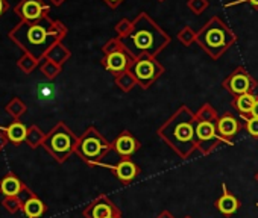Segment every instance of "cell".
I'll use <instances>...</instances> for the list:
<instances>
[{
	"label": "cell",
	"instance_id": "34",
	"mask_svg": "<svg viewBox=\"0 0 258 218\" xmlns=\"http://www.w3.org/2000/svg\"><path fill=\"white\" fill-rule=\"evenodd\" d=\"M158 218H173V216H172L170 213H167V212H163Z\"/></svg>",
	"mask_w": 258,
	"mask_h": 218
},
{
	"label": "cell",
	"instance_id": "18",
	"mask_svg": "<svg viewBox=\"0 0 258 218\" xmlns=\"http://www.w3.org/2000/svg\"><path fill=\"white\" fill-rule=\"evenodd\" d=\"M216 206H217V209H219L223 215H232V213L238 209L240 203H238V200H237L231 192L226 191V186L223 185V194H222V197L216 201Z\"/></svg>",
	"mask_w": 258,
	"mask_h": 218
},
{
	"label": "cell",
	"instance_id": "9",
	"mask_svg": "<svg viewBox=\"0 0 258 218\" xmlns=\"http://www.w3.org/2000/svg\"><path fill=\"white\" fill-rule=\"evenodd\" d=\"M253 86H255V82L250 79V76L247 74V71L243 70V68H237V70L225 80V88H226L231 94H234V95L246 94V92H249Z\"/></svg>",
	"mask_w": 258,
	"mask_h": 218
},
{
	"label": "cell",
	"instance_id": "11",
	"mask_svg": "<svg viewBox=\"0 0 258 218\" xmlns=\"http://www.w3.org/2000/svg\"><path fill=\"white\" fill-rule=\"evenodd\" d=\"M103 167L109 168L121 180V183H129L133 179H136V176L140 173L139 167L129 158H123L115 165H103Z\"/></svg>",
	"mask_w": 258,
	"mask_h": 218
},
{
	"label": "cell",
	"instance_id": "8",
	"mask_svg": "<svg viewBox=\"0 0 258 218\" xmlns=\"http://www.w3.org/2000/svg\"><path fill=\"white\" fill-rule=\"evenodd\" d=\"M161 73H163V67L151 56H143L137 59V62L131 67V74L145 88L149 86Z\"/></svg>",
	"mask_w": 258,
	"mask_h": 218
},
{
	"label": "cell",
	"instance_id": "28",
	"mask_svg": "<svg viewBox=\"0 0 258 218\" xmlns=\"http://www.w3.org/2000/svg\"><path fill=\"white\" fill-rule=\"evenodd\" d=\"M246 131H247L252 137L258 138V119H255V117L247 119V120H246Z\"/></svg>",
	"mask_w": 258,
	"mask_h": 218
},
{
	"label": "cell",
	"instance_id": "10",
	"mask_svg": "<svg viewBox=\"0 0 258 218\" xmlns=\"http://www.w3.org/2000/svg\"><path fill=\"white\" fill-rule=\"evenodd\" d=\"M114 215H118V212L115 210L114 204L106 200V197L94 200L84 209L85 218H109Z\"/></svg>",
	"mask_w": 258,
	"mask_h": 218
},
{
	"label": "cell",
	"instance_id": "20",
	"mask_svg": "<svg viewBox=\"0 0 258 218\" xmlns=\"http://www.w3.org/2000/svg\"><path fill=\"white\" fill-rule=\"evenodd\" d=\"M69 58H70V52H69L61 43H58V44H55V46L47 52V55H46L44 59H49V61H52V62H55V64H58V65H62Z\"/></svg>",
	"mask_w": 258,
	"mask_h": 218
},
{
	"label": "cell",
	"instance_id": "14",
	"mask_svg": "<svg viewBox=\"0 0 258 218\" xmlns=\"http://www.w3.org/2000/svg\"><path fill=\"white\" fill-rule=\"evenodd\" d=\"M25 182H22L13 171L0 179V194H4L5 197L20 195L25 191Z\"/></svg>",
	"mask_w": 258,
	"mask_h": 218
},
{
	"label": "cell",
	"instance_id": "15",
	"mask_svg": "<svg viewBox=\"0 0 258 218\" xmlns=\"http://www.w3.org/2000/svg\"><path fill=\"white\" fill-rule=\"evenodd\" d=\"M103 64H105L106 70H109L112 73H121V71H124L129 67V64H131V59H129L127 55L123 53L121 50H111L106 55Z\"/></svg>",
	"mask_w": 258,
	"mask_h": 218
},
{
	"label": "cell",
	"instance_id": "35",
	"mask_svg": "<svg viewBox=\"0 0 258 218\" xmlns=\"http://www.w3.org/2000/svg\"><path fill=\"white\" fill-rule=\"evenodd\" d=\"M249 4H252L253 7H258V0H247Z\"/></svg>",
	"mask_w": 258,
	"mask_h": 218
},
{
	"label": "cell",
	"instance_id": "13",
	"mask_svg": "<svg viewBox=\"0 0 258 218\" xmlns=\"http://www.w3.org/2000/svg\"><path fill=\"white\" fill-rule=\"evenodd\" d=\"M114 150L120 155V156H123V158H127V156H131L133 153H136L139 149H140V143L129 134V132H121L120 134V137L115 140V143H114Z\"/></svg>",
	"mask_w": 258,
	"mask_h": 218
},
{
	"label": "cell",
	"instance_id": "12",
	"mask_svg": "<svg viewBox=\"0 0 258 218\" xmlns=\"http://www.w3.org/2000/svg\"><path fill=\"white\" fill-rule=\"evenodd\" d=\"M195 137H196V144L204 146L208 143H214V141H222L219 131L216 129V126L211 122H198L195 126Z\"/></svg>",
	"mask_w": 258,
	"mask_h": 218
},
{
	"label": "cell",
	"instance_id": "16",
	"mask_svg": "<svg viewBox=\"0 0 258 218\" xmlns=\"http://www.w3.org/2000/svg\"><path fill=\"white\" fill-rule=\"evenodd\" d=\"M46 210H47V206L44 204L41 198H38L37 194L29 197L23 203V213L26 218H41Z\"/></svg>",
	"mask_w": 258,
	"mask_h": 218
},
{
	"label": "cell",
	"instance_id": "24",
	"mask_svg": "<svg viewBox=\"0 0 258 218\" xmlns=\"http://www.w3.org/2000/svg\"><path fill=\"white\" fill-rule=\"evenodd\" d=\"M38 64H40V61H37L34 56H31V55H28V53H25V55L17 61V67H19L25 74L32 73V71L38 67Z\"/></svg>",
	"mask_w": 258,
	"mask_h": 218
},
{
	"label": "cell",
	"instance_id": "25",
	"mask_svg": "<svg viewBox=\"0 0 258 218\" xmlns=\"http://www.w3.org/2000/svg\"><path fill=\"white\" fill-rule=\"evenodd\" d=\"M40 68H41V73L44 74V77H47L49 80H53L61 71V65H58L49 59H44L43 64L40 65Z\"/></svg>",
	"mask_w": 258,
	"mask_h": 218
},
{
	"label": "cell",
	"instance_id": "21",
	"mask_svg": "<svg viewBox=\"0 0 258 218\" xmlns=\"http://www.w3.org/2000/svg\"><path fill=\"white\" fill-rule=\"evenodd\" d=\"M255 95H252L250 92H246V94H240L235 97L234 100V106L238 109V111L244 116V114H250L252 113V107L255 104Z\"/></svg>",
	"mask_w": 258,
	"mask_h": 218
},
{
	"label": "cell",
	"instance_id": "27",
	"mask_svg": "<svg viewBox=\"0 0 258 218\" xmlns=\"http://www.w3.org/2000/svg\"><path fill=\"white\" fill-rule=\"evenodd\" d=\"M37 95H38V100L41 101H49L53 98L55 95V88L52 83H38V88H37Z\"/></svg>",
	"mask_w": 258,
	"mask_h": 218
},
{
	"label": "cell",
	"instance_id": "19",
	"mask_svg": "<svg viewBox=\"0 0 258 218\" xmlns=\"http://www.w3.org/2000/svg\"><path fill=\"white\" fill-rule=\"evenodd\" d=\"M240 126H238V122L232 117V116H223L219 122H217V131H219V135L223 137V138H228V137H234L237 132H238Z\"/></svg>",
	"mask_w": 258,
	"mask_h": 218
},
{
	"label": "cell",
	"instance_id": "7",
	"mask_svg": "<svg viewBox=\"0 0 258 218\" xmlns=\"http://www.w3.org/2000/svg\"><path fill=\"white\" fill-rule=\"evenodd\" d=\"M14 13L20 17V22L35 23L49 17L50 7L46 0H20L14 8Z\"/></svg>",
	"mask_w": 258,
	"mask_h": 218
},
{
	"label": "cell",
	"instance_id": "3",
	"mask_svg": "<svg viewBox=\"0 0 258 218\" xmlns=\"http://www.w3.org/2000/svg\"><path fill=\"white\" fill-rule=\"evenodd\" d=\"M195 126L193 116L187 111V107H181V111L161 129V135L170 147L176 149L181 156H185L196 144Z\"/></svg>",
	"mask_w": 258,
	"mask_h": 218
},
{
	"label": "cell",
	"instance_id": "31",
	"mask_svg": "<svg viewBox=\"0 0 258 218\" xmlns=\"http://www.w3.org/2000/svg\"><path fill=\"white\" fill-rule=\"evenodd\" d=\"M250 117H255V119H258V98L255 100V104H253V107H252Z\"/></svg>",
	"mask_w": 258,
	"mask_h": 218
},
{
	"label": "cell",
	"instance_id": "23",
	"mask_svg": "<svg viewBox=\"0 0 258 218\" xmlns=\"http://www.w3.org/2000/svg\"><path fill=\"white\" fill-rule=\"evenodd\" d=\"M44 140H46V135H44V132H43L37 125L29 126V129H28V137H26V141H25V143H26L31 149H37V147L43 146Z\"/></svg>",
	"mask_w": 258,
	"mask_h": 218
},
{
	"label": "cell",
	"instance_id": "17",
	"mask_svg": "<svg viewBox=\"0 0 258 218\" xmlns=\"http://www.w3.org/2000/svg\"><path fill=\"white\" fill-rule=\"evenodd\" d=\"M28 129L22 122L19 120H14L10 126L5 128V132L8 135V140L10 143L16 144V146H20L22 143L26 141V137H28Z\"/></svg>",
	"mask_w": 258,
	"mask_h": 218
},
{
	"label": "cell",
	"instance_id": "4",
	"mask_svg": "<svg viewBox=\"0 0 258 218\" xmlns=\"http://www.w3.org/2000/svg\"><path fill=\"white\" fill-rule=\"evenodd\" d=\"M78 140L79 138L64 123H58L49 134H46L43 147L56 162L62 164L70 158L72 153L76 152Z\"/></svg>",
	"mask_w": 258,
	"mask_h": 218
},
{
	"label": "cell",
	"instance_id": "1",
	"mask_svg": "<svg viewBox=\"0 0 258 218\" xmlns=\"http://www.w3.org/2000/svg\"><path fill=\"white\" fill-rule=\"evenodd\" d=\"M67 34L66 26L61 22L46 17L35 23L20 22L10 31V38L28 55L34 56L37 61H43L47 52Z\"/></svg>",
	"mask_w": 258,
	"mask_h": 218
},
{
	"label": "cell",
	"instance_id": "30",
	"mask_svg": "<svg viewBox=\"0 0 258 218\" xmlns=\"http://www.w3.org/2000/svg\"><path fill=\"white\" fill-rule=\"evenodd\" d=\"M10 10V4L8 0H0V17H2L7 11Z\"/></svg>",
	"mask_w": 258,
	"mask_h": 218
},
{
	"label": "cell",
	"instance_id": "26",
	"mask_svg": "<svg viewBox=\"0 0 258 218\" xmlns=\"http://www.w3.org/2000/svg\"><path fill=\"white\" fill-rule=\"evenodd\" d=\"M2 206L5 210H8L10 213H17L19 210H23V201L19 195L14 197H5L2 200Z\"/></svg>",
	"mask_w": 258,
	"mask_h": 218
},
{
	"label": "cell",
	"instance_id": "6",
	"mask_svg": "<svg viewBox=\"0 0 258 218\" xmlns=\"http://www.w3.org/2000/svg\"><path fill=\"white\" fill-rule=\"evenodd\" d=\"M109 150H111V146L108 144V141L94 128H88L82 134V137L78 140L75 153H78V156L87 164L99 165L100 159L105 158V155Z\"/></svg>",
	"mask_w": 258,
	"mask_h": 218
},
{
	"label": "cell",
	"instance_id": "22",
	"mask_svg": "<svg viewBox=\"0 0 258 218\" xmlns=\"http://www.w3.org/2000/svg\"><path fill=\"white\" fill-rule=\"evenodd\" d=\"M5 111H7V114H10L14 120H19L22 116L26 114L28 106L25 104V101H23L22 98L14 97V98H11V101L5 106Z\"/></svg>",
	"mask_w": 258,
	"mask_h": 218
},
{
	"label": "cell",
	"instance_id": "33",
	"mask_svg": "<svg viewBox=\"0 0 258 218\" xmlns=\"http://www.w3.org/2000/svg\"><path fill=\"white\" fill-rule=\"evenodd\" d=\"M50 2L53 4V5H56V7H59V5H62L66 0H50Z\"/></svg>",
	"mask_w": 258,
	"mask_h": 218
},
{
	"label": "cell",
	"instance_id": "36",
	"mask_svg": "<svg viewBox=\"0 0 258 218\" xmlns=\"http://www.w3.org/2000/svg\"><path fill=\"white\" fill-rule=\"evenodd\" d=\"M109 218H118V215H114V216H109Z\"/></svg>",
	"mask_w": 258,
	"mask_h": 218
},
{
	"label": "cell",
	"instance_id": "32",
	"mask_svg": "<svg viewBox=\"0 0 258 218\" xmlns=\"http://www.w3.org/2000/svg\"><path fill=\"white\" fill-rule=\"evenodd\" d=\"M105 2H106L108 5H111V7H117V5L121 2V0H105Z\"/></svg>",
	"mask_w": 258,
	"mask_h": 218
},
{
	"label": "cell",
	"instance_id": "2",
	"mask_svg": "<svg viewBox=\"0 0 258 218\" xmlns=\"http://www.w3.org/2000/svg\"><path fill=\"white\" fill-rule=\"evenodd\" d=\"M120 43L134 58L140 59L161 52L169 43V37L146 14H142L134 22L133 31L126 37H121Z\"/></svg>",
	"mask_w": 258,
	"mask_h": 218
},
{
	"label": "cell",
	"instance_id": "29",
	"mask_svg": "<svg viewBox=\"0 0 258 218\" xmlns=\"http://www.w3.org/2000/svg\"><path fill=\"white\" fill-rule=\"evenodd\" d=\"M8 143H10V140H8V135L5 132V128H0V152L8 146Z\"/></svg>",
	"mask_w": 258,
	"mask_h": 218
},
{
	"label": "cell",
	"instance_id": "5",
	"mask_svg": "<svg viewBox=\"0 0 258 218\" xmlns=\"http://www.w3.org/2000/svg\"><path fill=\"white\" fill-rule=\"evenodd\" d=\"M196 38H198L199 44L213 56L223 53L229 47V44L234 41V35L216 17L211 19L205 25V28L198 34Z\"/></svg>",
	"mask_w": 258,
	"mask_h": 218
}]
</instances>
